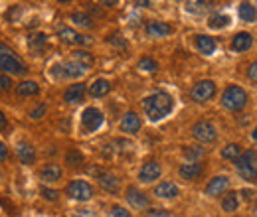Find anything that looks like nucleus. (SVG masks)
<instances>
[{
	"label": "nucleus",
	"instance_id": "f257e3e1",
	"mask_svg": "<svg viewBox=\"0 0 257 217\" xmlns=\"http://www.w3.org/2000/svg\"><path fill=\"white\" fill-rule=\"evenodd\" d=\"M145 115L149 117L151 123H159L164 117H168L174 109V99L168 91H155L153 95L145 97L143 101Z\"/></svg>",
	"mask_w": 257,
	"mask_h": 217
},
{
	"label": "nucleus",
	"instance_id": "f03ea898",
	"mask_svg": "<svg viewBox=\"0 0 257 217\" xmlns=\"http://www.w3.org/2000/svg\"><path fill=\"white\" fill-rule=\"evenodd\" d=\"M0 71H4V75H24L28 67L12 50L0 44Z\"/></svg>",
	"mask_w": 257,
	"mask_h": 217
},
{
	"label": "nucleus",
	"instance_id": "7ed1b4c3",
	"mask_svg": "<svg viewBox=\"0 0 257 217\" xmlns=\"http://www.w3.org/2000/svg\"><path fill=\"white\" fill-rule=\"evenodd\" d=\"M235 170L245 182H257V152L255 150H245L237 156L235 160Z\"/></svg>",
	"mask_w": 257,
	"mask_h": 217
},
{
	"label": "nucleus",
	"instance_id": "20e7f679",
	"mask_svg": "<svg viewBox=\"0 0 257 217\" xmlns=\"http://www.w3.org/2000/svg\"><path fill=\"white\" fill-rule=\"evenodd\" d=\"M222 105L227 111H241L247 105V93L239 85H227L222 93Z\"/></svg>",
	"mask_w": 257,
	"mask_h": 217
},
{
	"label": "nucleus",
	"instance_id": "39448f33",
	"mask_svg": "<svg viewBox=\"0 0 257 217\" xmlns=\"http://www.w3.org/2000/svg\"><path fill=\"white\" fill-rule=\"evenodd\" d=\"M50 73H52L54 79H60L62 81V79H77V77L85 75L87 69L83 65L75 63L73 60H69V62H64V63H54L52 69H50Z\"/></svg>",
	"mask_w": 257,
	"mask_h": 217
},
{
	"label": "nucleus",
	"instance_id": "423d86ee",
	"mask_svg": "<svg viewBox=\"0 0 257 217\" xmlns=\"http://www.w3.org/2000/svg\"><path fill=\"white\" fill-rule=\"evenodd\" d=\"M65 195L73 201H89L93 199L95 189L87 180H71L65 187Z\"/></svg>",
	"mask_w": 257,
	"mask_h": 217
},
{
	"label": "nucleus",
	"instance_id": "0eeeda50",
	"mask_svg": "<svg viewBox=\"0 0 257 217\" xmlns=\"http://www.w3.org/2000/svg\"><path fill=\"white\" fill-rule=\"evenodd\" d=\"M101 124H103V113L97 107H87L81 113V130L85 134H91V132L99 130Z\"/></svg>",
	"mask_w": 257,
	"mask_h": 217
},
{
	"label": "nucleus",
	"instance_id": "6e6552de",
	"mask_svg": "<svg viewBox=\"0 0 257 217\" xmlns=\"http://www.w3.org/2000/svg\"><path fill=\"white\" fill-rule=\"evenodd\" d=\"M216 95V83L210 79H202L198 83H194L190 89V99L194 103H206Z\"/></svg>",
	"mask_w": 257,
	"mask_h": 217
},
{
	"label": "nucleus",
	"instance_id": "1a4fd4ad",
	"mask_svg": "<svg viewBox=\"0 0 257 217\" xmlns=\"http://www.w3.org/2000/svg\"><path fill=\"white\" fill-rule=\"evenodd\" d=\"M192 136L202 144H210L218 138V130L210 121H198L192 126Z\"/></svg>",
	"mask_w": 257,
	"mask_h": 217
},
{
	"label": "nucleus",
	"instance_id": "9d476101",
	"mask_svg": "<svg viewBox=\"0 0 257 217\" xmlns=\"http://www.w3.org/2000/svg\"><path fill=\"white\" fill-rule=\"evenodd\" d=\"M161 174H162L161 164L155 162V160H149V162L143 164V168H141V172H139V180H141L143 184H151V182L159 180Z\"/></svg>",
	"mask_w": 257,
	"mask_h": 217
},
{
	"label": "nucleus",
	"instance_id": "9b49d317",
	"mask_svg": "<svg viewBox=\"0 0 257 217\" xmlns=\"http://www.w3.org/2000/svg\"><path fill=\"white\" fill-rule=\"evenodd\" d=\"M125 197H127L128 205H133L135 209H145V207H149V203H151L149 195H147L145 191H141L139 187H135V186L127 187Z\"/></svg>",
	"mask_w": 257,
	"mask_h": 217
},
{
	"label": "nucleus",
	"instance_id": "f8f14e48",
	"mask_svg": "<svg viewBox=\"0 0 257 217\" xmlns=\"http://www.w3.org/2000/svg\"><path fill=\"white\" fill-rule=\"evenodd\" d=\"M62 176H64V170H62V166L56 164V162H48V164L40 170V178H42V182H46V184H56V182L62 180Z\"/></svg>",
	"mask_w": 257,
	"mask_h": 217
},
{
	"label": "nucleus",
	"instance_id": "ddd939ff",
	"mask_svg": "<svg viewBox=\"0 0 257 217\" xmlns=\"http://www.w3.org/2000/svg\"><path fill=\"white\" fill-rule=\"evenodd\" d=\"M58 36H60V40H62L64 44H67V46H85V44L91 42L87 36L75 32L73 28H62V30L58 32Z\"/></svg>",
	"mask_w": 257,
	"mask_h": 217
},
{
	"label": "nucleus",
	"instance_id": "4468645a",
	"mask_svg": "<svg viewBox=\"0 0 257 217\" xmlns=\"http://www.w3.org/2000/svg\"><path fill=\"white\" fill-rule=\"evenodd\" d=\"M178 174H180L182 180L194 182V180H198V178L204 174V164H202V162H188V164H182V166L178 168Z\"/></svg>",
	"mask_w": 257,
	"mask_h": 217
},
{
	"label": "nucleus",
	"instance_id": "2eb2a0df",
	"mask_svg": "<svg viewBox=\"0 0 257 217\" xmlns=\"http://www.w3.org/2000/svg\"><path fill=\"white\" fill-rule=\"evenodd\" d=\"M147 36L149 38H153V40H159V38H166V36H170L172 34V26L170 24H166V22H159V20H155V22H149L147 24Z\"/></svg>",
	"mask_w": 257,
	"mask_h": 217
},
{
	"label": "nucleus",
	"instance_id": "dca6fc26",
	"mask_svg": "<svg viewBox=\"0 0 257 217\" xmlns=\"http://www.w3.org/2000/svg\"><path fill=\"white\" fill-rule=\"evenodd\" d=\"M141 126H143L141 117H139L137 113H133V111L125 113V117L121 119V130H123L125 134H137V132L141 130Z\"/></svg>",
	"mask_w": 257,
	"mask_h": 217
},
{
	"label": "nucleus",
	"instance_id": "f3484780",
	"mask_svg": "<svg viewBox=\"0 0 257 217\" xmlns=\"http://www.w3.org/2000/svg\"><path fill=\"white\" fill-rule=\"evenodd\" d=\"M83 97H85V83H73V85H69L64 91V101L69 103V105L81 103Z\"/></svg>",
	"mask_w": 257,
	"mask_h": 217
},
{
	"label": "nucleus",
	"instance_id": "a211bd4d",
	"mask_svg": "<svg viewBox=\"0 0 257 217\" xmlns=\"http://www.w3.org/2000/svg\"><path fill=\"white\" fill-rule=\"evenodd\" d=\"M97 180H99V186L103 187L105 191H111V193H117L119 187H121V180L111 172H101L97 176Z\"/></svg>",
	"mask_w": 257,
	"mask_h": 217
},
{
	"label": "nucleus",
	"instance_id": "6ab92c4d",
	"mask_svg": "<svg viewBox=\"0 0 257 217\" xmlns=\"http://www.w3.org/2000/svg\"><path fill=\"white\" fill-rule=\"evenodd\" d=\"M229 186V178L227 176H216V178H212L210 182H208V186H206V195H220V193H224L225 189Z\"/></svg>",
	"mask_w": 257,
	"mask_h": 217
},
{
	"label": "nucleus",
	"instance_id": "aec40b11",
	"mask_svg": "<svg viewBox=\"0 0 257 217\" xmlns=\"http://www.w3.org/2000/svg\"><path fill=\"white\" fill-rule=\"evenodd\" d=\"M178 193H180L178 186H176L174 182H168V180L157 184V187H155V195L161 197V199H174Z\"/></svg>",
	"mask_w": 257,
	"mask_h": 217
},
{
	"label": "nucleus",
	"instance_id": "412c9836",
	"mask_svg": "<svg viewBox=\"0 0 257 217\" xmlns=\"http://www.w3.org/2000/svg\"><path fill=\"white\" fill-rule=\"evenodd\" d=\"M251 44H253V36L249 32H239L231 40V50L233 52H247L251 48Z\"/></svg>",
	"mask_w": 257,
	"mask_h": 217
},
{
	"label": "nucleus",
	"instance_id": "4be33fe9",
	"mask_svg": "<svg viewBox=\"0 0 257 217\" xmlns=\"http://www.w3.org/2000/svg\"><path fill=\"white\" fill-rule=\"evenodd\" d=\"M16 154H18V160L24 164V166H32L36 162V148L28 142H20L16 146Z\"/></svg>",
	"mask_w": 257,
	"mask_h": 217
},
{
	"label": "nucleus",
	"instance_id": "5701e85b",
	"mask_svg": "<svg viewBox=\"0 0 257 217\" xmlns=\"http://www.w3.org/2000/svg\"><path fill=\"white\" fill-rule=\"evenodd\" d=\"M40 91H42V87L32 79H24L16 85V95L18 97H36V95H40Z\"/></svg>",
	"mask_w": 257,
	"mask_h": 217
},
{
	"label": "nucleus",
	"instance_id": "b1692460",
	"mask_svg": "<svg viewBox=\"0 0 257 217\" xmlns=\"http://www.w3.org/2000/svg\"><path fill=\"white\" fill-rule=\"evenodd\" d=\"M196 48H198L200 54L212 56L216 52V40L210 38V36H206V34H200V36H196Z\"/></svg>",
	"mask_w": 257,
	"mask_h": 217
},
{
	"label": "nucleus",
	"instance_id": "393cba45",
	"mask_svg": "<svg viewBox=\"0 0 257 217\" xmlns=\"http://www.w3.org/2000/svg\"><path fill=\"white\" fill-rule=\"evenodd\" d=\"M46 44H48V36L46 34H32L28 38V48H30V52H32L34 56H40L44 52Z\"/></svg>",
	"mask_w": 257,
	"mask_h": 217
},
{
	"label": "nucleus",
	"instance_id": "a878e982",
	"mask_svg": "<svg viewBox=\"0 0 257 217\" xmlns=\"http://www.w3.org/2000/svg\"><path fill=\"white\" fill-rule=\"evenodd\" d=\"M109 91H111V83H109L107 79H95V81L89 85V95L95 97V99L109 95Z\"/></svg>",
	"mask_w": 257,
	"mask_h": 217
},
{
	"label": "nucleus",
	"instance_id": "bb28decb",
	"mask_svg": "<svg viewBox=\"0 0 257 217\" xmlns=\"http://www.w3.org/2000/svg\"><path fill=\"white\" fill-rule=\"evenodd\" d=\"M237 14L243 22H255L257 20V8L251 2H241L237 8Z\"/></svg>",
	"mask_w": 257,
	"mask_h": 217
},
{
	"label": "nucleus",
	"instance_id": "cd10ccee",
	"mask_svg": "<svg viewBox=\"0 0 257 217\" xmlns=\"http://www.w3.org/2000/svg\"><path fill=\"white\" fill-rule=\"evenodd\" d=\"M69 20H71L75 26H79V28H87V30H91V28L95 26L93 18H91L89 14H85V12H73V14H69Z\"/></svg>",
	"mask_w": 257,
	"mask_h": 217
},
{
	"label": "nucleus",
	"instance_id": "c85d7f7f",
	"mask_svg": "<svg viewBox=\"0 0 257 217\" xmlns=\"http://www.w3.org/2000/svg\"><path fill=\"white\" fill-rule=\"evenodd\" d=\"M71 60L75 63H79V65H83L87 71H89V67H93V63H95L93 56H91L89 52H85V50H75V52L71 54Z\"/></svg>",
	"mask_w": 257,
	"mask_h": 217
},
{
	"label": "nucleus",
	"instance_id": "c756f323",
	"mask_svg": "<svg viewBox=\"0 0 257 217\" xmlns=\"http://www.w3.org/2000/svg\"><path fill=\"white\" fill-rule=\"evenodd\" d=\"M237 205H239V199H237V193L235 191H229L227 195H224V199H222V209L224 211L233 213L237 209Z\"/></svg>",
	"mask_w": 257,
	"mask_h": 217
},
{
	"label": "nucleus",
	"instance_id": "7c9ffc66",
	"mask_svg": "<svg viewBox=\"0 0 257 217\" xmlns=\"http://www.w3.org/2000/svg\"><path fill=\"white\" fill-rule=\"evenodd\" d=\"M229 24V16L227 14H214V16H210V20H208V26L212 28V30H222Z\"/></svg>",
	"mask_w": 257,
	"mask_h": 217
},
{
	"label": "nucleus",
	"instance_id": "2f4dec72",
	"mask_svg": "<svg viewBox=\"0 0 257 217\" xmlns=\"http://www.w3.org/2000/svg\"><path fill=\"white\" fill-rule=\"evenodd\" d=\"M65 164L71 166V168H77L83 164V154L77 150V148H71L67 154H65Z\"/></svg>",
	"mask_w": 257,
	"mask_h": 217
},
{
	"label": "nucleus",
	"instance_id": "473e14b6",
	"mask_svg": "<svg viewBox=\"0 0 257 217\" xmlns=\"http://www.w3.org/2000/svg\"><path fill=\"white\" fill-rule=\"evenodd\" d=\"M137 67H139L141 71H145V73H155V71L159 69V63L155 62L153 58H141L139 63H137Z\"/></svg>",
	"mask_w": 257,
	"mask_h": 217
},
{
	"label": "nucleus",
	"instance_id": "72a5a7b5",
	"mask_svg": "<svg viewBox=\"0 0 257 217\" xmlns=\"http://www.w3.org/2000/svg\"><path fill=\"white\" fill-rule=\"evenodd\" d=\"M182 154L186 156L190 162H200V158L204 156V148H200V146H184Z\"/></svg>",
	"mask_w": 257,
	"mask_h": 217
},
{
	"label": "nucleus",
	"instance_id": "f704fd0d",
	"mask_svg": "<svg viewBox=\"0 0 257 217\" xmlns=\"http://www.w3.org/2000/svg\"><path fill=\"white\" fill-rule=\"evenodd\" d=\"M239 154H241L239 144H227L225 148H222V158H225V160H235Z\"/></svg>",
	"mask_w": 257,
	"mask_h": 217
},
{
	"label": "nucleus",
	"instance_id": "c9c22d12",
	"mask_svg": "<svg viewBox=\"0 0 257 217\" xmlns=\"http://www.w3.org/2000/svg\"><path fill=\"white\" fill-rule=\"evenodd\" d=\"M208 8H212V4L210 2H186V10L188 12H204V10H208Z\"/></svg>",
	"mask_w": 257,
	"mask_h": 217
},
{
	"label": "nucleus",
	"instance_id": "e433bc0d",
	"mask_svg": "<svg viewBox=\"0 0 257 217\" xmlns=\"http://www.w3.org/2000/svg\"><path fill=\"white\" fill-rule=\"evenodd\" d=\"M40 193H42V197L48 199V201H58V199H60V191H58V189H52V187H42Z\"/></svg>",
	"mask_w": 257,
	"mask_h": 217
},
{
	"label": "nucleus",
	"instance_id": "4c0bfd02",
	"mask_svg": "<svg viewBox=\"0 0 257 217\" xmlns=\"http://www.w3.org/2000/svg\"><path fill=\"white\" fill-rule=\"evenodd\" d=\"M107 217H133V215H131V211L125 209V207H121V205H113V207L109 209Z\"/></svg>",
	"mask_w": 257,
	"mask_h": 217
},
{
	"label": "nucleus",
	"instance_id": "58836bf2",
	"mask_svg": "<svg viewBox=\"0 0 257 217\" xmlns=\"http://www.w3.org/2000/svg\"><path fill=\"white\" fill-rule=\"evenodd\" d=\"M46 111H48L46 103H42V105H36L32 111H30V117H32L34 121H38V119H42V117L46 115Z\"/></svg>",
	"mask_w": 257,
	"mask_h": 217
},
{
	"label": "nucleus",
	"instance_id": "ea45409f",
	"mask_svg": "<svg viewBox=\"0 0 257 217\" xmlns=\"http://www.w3.org/2000/svg\"><path fill=\"white\" fill-rule=\"evenodd\" d=\"M12 87H14L12 77H10V75H0V91L4 93V91H10Z\"/></svg>",
	"mask_w": 257,
	"mask_h": 217
},
{
	"label": "nucleus",
	"instance_id": "a19ab883",
	"mask_svg": "<svg viewBox=\"0 0 257 217\" xmlns=\"http://www.w3.org/2000/svg\"><path fill=\"white\" fill-rule=\"evenodd\" d=\"M107 42H109V44H113V46H117V48H123V50L127 48V42L123 40V36H121V34H113Z\"/></svg>",
	"mask_w": 257,
	"mask_h": 217
},
{
	"label": "nucleus",
	"instance_id": "79ce46f5",
	"mask_svg": "<svg viewBox=\"0 0 257 217\" xmlns=\"http://www.w3.org/2000/svg\"><path fill=\"white\" fill-rule=\"evenodd\" d=\"M145 217H172V213L168 209H149Z\"/></svg>",
	"mask_w": 257,
	"mask_h": 217
},
{
	"label": "nucleus",
	"instance_id": "37998d69",
	"mask_svg": "<svg viewBox=\"0 0 257 217\" xmlns=\"http://www.w3.org/2000/svg\"><path fill=\"white\" fill-rule=\"evenodd\" d=\"M71 217H97V213L93 209H87V207H81V209H75Z\"/></svg>",
	"mask_w": 257,
	"mask_h": 217
},
{
	"label": "nucleus",
	"instance_id": "c03bdc74",
	"mask_svg": "<svg viewBox=\"0 0 257 217\" xmlns=\"http://www.w3.org/2000/svg\"><path fill=\"white\" fill-rule=\"evenodd\" d=\"M247 77L257 83V62H253L251 65H249V69H247Z\"/></svg>",
	"mask_w": 257,
	"mask_h": 217
},
{
	"label": "nucleus",
	"instance_id": "a18cd8bd",
	"mask_svg": "<svg viewBox=\"0 0 257 217\" xmlns=\"http://www.w3.org/2000/svg\"><path fill=\"white\" fill-rule=\"evenodd\" d=\"M8 158V146L4 142H0V162H4Z\"/></svg>",
	"mask_w": 257,
	"mask_h": 217
},
{
	"label": "nucleus",
	"instance_id": "49530a36",
	"mask_svg": "<svg viewBox=\"0 0 257 217\" xmlns=\"http://www.w3.org/2000/svg\"><path fill=\"white\" fill-rule=\"evenodd\" d=\"M8 128V119H6V115L0 111V130H6Z\"/></svg>",
	"mask_w": 257,
	"mask_h": 217
},
{
	"label": "nucleus",
	"instance_id": "de8ad7c7",
	"mask_svg": "<svg viewBox=\"0 0 257 217\" xmlns=\"http://www.w3.org/2000/svg\"><path fill=\"white\" fill-rule=\"evenodd\" d=\"M251 138H253V142H257V126L251 130Z\"/></svg>",
	"mask_w": 257,
	"mask_h": 217
},
{
	"label": "nucleus",
	"instance_id": "09e8293b",
	"mask_svg": "<svg viewBox=\"0 0 257 217\" xmlns=\"http://www.w3.org/2000/svg\"><path fill=\"white\" fill-rule=\"evenodd\" d=\"M235 217H241V215H235Z\"/></svg>",
	"mask_w": 257,
	"mask_h": 217
}]
</instances>
